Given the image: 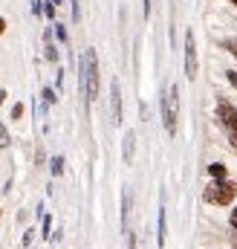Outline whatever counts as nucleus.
<instances>
[{
    "instance_id": "nucleus-23",
    "label": "nucleus",
    "mask_w": 237,
    "mask_h": 249,
    "mask_svg": "<svg viewBox=\"0 0 237 249\" xmlns=\"http://www.w3.org/2000/svg\"><path fill=\"white\" fill-rule=\"evenodd\" d=\"M142 15L151 18V0H142Z\"/></svg>"
},
{
    "instance_id": "nucleus-22",
    "label": "nucleus",
    "mask_w": 237,
    "mask_h": 249,
    "mask_svg": "<svg viewBox=\"0 0 237 249\" xmlns=\"http://www.w3.org/2000/svg\"><path fill=\"white\" fill-rule=\"evenodd\" d=\"M32 235H35V229H29V232L23 235V247H32Z\"/></svg>"
},
{
    "instance_id": "nucleus-21",
    "label": "nucleus",
    "mask_w": 237,
    "mask_h": 249,
    "mask_svg": "<svg viewBox=\"0 0 237 249\" xmlns=\"http://www.w3.org/2000/svg\"><path fill=\"white\" fill-rule=\"evenodd\" d=\"M20 116H23V105H15L12 107V119H20Z\"/></svg>"
},
{
    "instance_id": "nucleus-20",
    "label": "nucleus",
    "mask_w": 237,
    "mask_h": 249,
    "mask_svg": "<svg viewBox=\"0 0 237 249\" xmlns=\"http://www.w3.org/2000/svg\"><path fill=\"white\" fill-rule=\"evenodd\" d=\"M226 78H229V84L237 90V70H229V72H226Z\"/></svg>"
},
{
    "instance_id": "nucleus-29",
    "label": "nucleus",
    "mask_w": 237,
    "mask_h": 249,
    "mask_svg": "<svg viewBox=\"0 0 237 249\" xmlns=\"http://www.w3.org/2000/svg\"><path fill=\"white\" fill-rule=\"evenodd\" d=\"M232 3H235V6H237V0H232Z\"/></svg>"
},
{
    "instance_id": "nucleus-18",
    "label": "nucleus",
    "mask_w": 237,
    "mask_h": 249,
    "mask_svg": "<svg viewBox=\"0 0 237 249\" xmlns=\"http://www.w3.org/2000/svg\"><path fill=\"white\" fill-rule=\"evenodd\" d=\"M44 12V0H32V15H41Z\"/></svg>"
},
{
    "instance_id": "nucleus-9",
    "label": "nucleus",
    "mask_w": 237,
    "mask_h": 249,
    "mask_svg": "<svg viewBox=\"0 0 237 249\" xmlns=\"http://www.w3.org/2000/svg\"><path fill=\"white\" fill-rule=\"evenodd\" d=\"M165 238H168V223H165V209H159V223H156V244L165 247Z\"/></svg>"
},
{
    "instance_id": "nucleus-15",
    "label": "nucleus",
    "mask_w": 237,
    "mask_h": 249,
    "mask_svg": "<svg viewBox=\"0 0 237 249\" xmlns=\"http://www.w3.org/2000/svg\"><path fill=\"white\" fill-rule=\"evenodd\" d=\"M50 232H52V217H50V214H44V238H52Z\"/></svg>"
},
{
    "instance_id": "nucleus-17",
    "label": "nucleus",
    "mask_w": 237,
    "mask_h": 249,
    "mask_svg": "<svg viewBox=\"0 0 237 249\" xmlns=\"http://www.w3.org/2000/svg\"><path fill=\"white\" fill-rule=\"evenodd\" d=\"M72 20H75V23L81 20V6H78V0H72Z\"/></svg>"
},
{
    "instance_id": "nucleus-2",
    "label": "nucleus",
    "mask_w": 237,
    "mask_h": 249,
    "mask_svg": "<svg viewBox=\"0 0 237 249\" xmlns=\"http://www.w3.org/2000/svg\"><path fill=\"white\" fill-rule=\"evenodd\" d=\"M177 116H179V87L171 84L162 96V124H165L168 136L177 133Z\"/></svg>"
},
{
    "instance_id": "nucleus-10",
    "label": "nucleus",
    "mask_w": 237,
    "mask_h": 249,
    "mask_svg": "<svg viewBox=\"0 0 237 249\" xmlns=\"http://www.w3.org/2000/svg\"><path fill=\"white\" fill-rule=\"evenodd\" d=\"M208 174H211L214 180H226V165H223V162H211V165H208Z\"/></svg>"
},
{
    "instance_id": "nucleus-19",
    "label": "nucleus",
    "mask_w": 237,
    "mask_h": 249,
    "mask_svg": "<svg viewBox=\"0 0 237 249\" xmlns=\"http://www.w3.org/2000/svg\"><path fill=\"white\" fill-rule=\"evenodd\" d=\"M223 47H226V50H229V53L237 58V41H223Z\"/></svg>"
},
{
    "instance_id": "nucleus-24",
    "label": "nucleus",
    "mask_w": 237,
    "mask_h": 249,
    "mask_svg": "<svg viewBox=\"0 0 237 249\" xmlns=\"http://www.w3.org/2000/svg\"><path fill=\"white\" fill-rule=\"evenodd\" d=\"M127 249H136V235L133 232H127Z\"/></svg>"
},
{
    "instance_id": "nucleus-14",
    "label": "nucleus",
    "mask_w": 237,
    "mask_h": 249,
    "mask_svg": "<svg viewBox=\"0 0 237 249\" xmlns=\"http://www.w3.org/2000/svg\"><path fill=\"white\" fill-rule=\"evenodd\" d=\"M55 9H58V6H55V3H47V0H44V15H47V18H50V20H52V18H55Z\"/></svg>"
},
{
    "instance_id": "nucleus-7",
    "label": "nucleus",
    "mask_w": 237,
    "mask_h": 249,
    "mask_svg": "<svg viewBox=\"0 0 237 249\" xmlns=\"http://www.w3.org/2000/svg\"><path fill=\"white\" fill-rule=\"evenodd\" d=\"M133 151H136V133H133V130H127V133H124V148H121V157H124V162H127V165L133 162Z\"/></svg>"
},
{
    "instance_id": "nucleus-1",
    "label": "nucleus",
    "mask_w": 237,
    "mask_h": 249,
    "mask_svg": "<svg viewBox=\"0 0 237 249\" xmlns=\"http://www.w3.org/2000/svg\"><path fill=\"white\" fill-rule=\"evenodd\" d=\"M78 84H81V93L87 96V102L99 99V55H96V50H84V55L78 58Z\"/></svg>"
},
{
    "instance_id": "nucleus-3",
    "label": "nucleus",
    "mask_w": 237,
    "mask_h": 249,
    "mask_svg": "<svg viewBox=\"0 0 237 249\" xmlns=\"http://www.w3.org/2000/svg\"><path fill=\"white\" fill-rule=\"evenodd\" d=\"M237 197V183L232 180H217L205 188V203H214V206H229Z\"/></svg>"
},
{
    "instance_id": "nucleus-6",
    "label": "nucleus",
    "mask_w": 237,
    "mask_h": 249,
    "mask_svg": "<svg viewBox=\"0 0 237 249\" xmlns=\"http://www.w3.org/2000/svg\"><path fill=\"white\" fill-rule=\"evenodd\" d=\"M217 119L226 124V127L235 130L237 127V107H232L229 102H220V105H217Z\"/></svg>"
},
{
    "instance_id": "nucleus-13",
    "label": "nucleus",
    "mask_w": 237,
    "mask_h": 249,
    "mask_svg": "<svg viewBox=\"0 0 237 249\" xmlns=\"http://www.w3.org/2000/svg\"><path fill=\"white\" fill-rule=\"evenodd\" d=\"M9 142H12L9 139V130H6V124L0 122V148H9Z\"/></svg>"
},
{
    "instance_id": "nucleus-5",
    "label": "nucleus",
    "mask_w": 237,
    "mask_h": 249,
    "mask_svg": "<svg viewBox=\"0 0 237 249\" xmlns=\"http://www.w3.org/2000/svg\"><path fill=\"white\" fill-rule=\"evenodd\" d=\"M110 110H113V124H121V87L116 78L110 81Z\"/></svg>"
},
{
    "instance_id": "nucleus-25",
    "label": "nucleus",
    "mask_w": 237,
    "mask_h": 249,
    "mask_svg": "<svg viewBox=\"0 0 237 249\" xmlns=\"http://www.w3.org/2000/svg\"><path fill=\"white\" fill-rule=\"evenodd\" d=\"M229 142H232V145H235V148H237V127H235V130H232V136H229Z\"/></svg>"
},
{
    "instance_id": "nucleus-11",
    "label": "nucleus",
    "mask_w": 237,
    "mask_h": 249,
    "mask_svg": "<svg viewBox=\"0 0 237 249\" xmlns=\"http://www.w3.org/2000/svg\"><path fill=\"white\" fill-rule=\"evenodd\" d=\"M50 171H52V177H61L64 174V157H52L50 160Z\"/></svg>"
},
{
    "instance_id": "nucleus-12",
    "label": "nucleus",
    "mask_w": 237,
    "mask_h": 249,
    "mask_svg": "<svg viewBox=\"0 0 237 249\" xmlns=\"http://www.w3.org/2000/svg\"><path fill=\"white\" fill-rule=\"evenodd\" d=\"M41 96H44V102H47V105H55V102H58V96H55V90H52V87H44V93H41Z\"/></svg>"
},
{
    "instance_id": "nucleus-28",
    "label": "nucleus",
    "mask_w": 237,
    "mask_h": 249,
    "mask_svg": "<svg viewBox=\"0 0 237 249\" xmlns=\"http://www.w3.org/2000/svg\"><path fill=\"white\" fill-rule=\"evenodd\" d=\"M52 3H55V6H61V0H52Z\"/></svg>"
},
{
    "instance_id": "nucleus-8",
    "label": "nucleus",
    "mask_w": 237,
    "mask_h": 249,
    "mask_svg": "<svg viewBox=\"0 0 237 249\" xmlns=\"http://www.w3.org/2000/svg\"><path fill=\"white\" fill-rule=\"evenodd\" d=\"M127 217H130V191H121V232L127 235Z\"/></svg>"
},
{
    "instance_id": "nucleus-27",
    "label": "nucleus",
    "mask_w": 237,
    "mask_h": 249,
    "mask_svg": "<svg viewBox=\"0 0 237 249\" xmlns=\"http://www.w3.org/2000/svg\"><path fill=\"white\" fill-rule=\"evenodd\" d=\"M3 32H6V20L0 18V35H3Z\"/></svg>"
},
{
    "instance_id": "nucleus-26",
    "label": "nucleus",
    "mask_w": 237,
    "mask_h": 249,
    "mask_svg": "<svg viewBox=\"0 0 237 249\" xmlns=\"http://www.w3.org/2000/svg\"><path fill=\"white\" fill-rule=\"evenodd\" d=\"M232 229H237V209L232 212Z\"/></svg>"
},
{
    "instance_id": "nucleus-16",
    "label": "nucleus",
    "mask_w": 237,
    "mask_h": 249,
    "mask_svg": "<svg viewBox=\"0 0 237 249\" xmlns=\"http://www.w3.org/2000/svg\"><path fill=\"white\" fill-rule=\"evenodd\" d=\"M55 38H58L61 44H67V29H64V23H55Z\"/></svg>"
},
{
    "instance_id": "nucleus-4",
    "label": "nucleus",
    "mask_w": 237,
    "mask_h": 249,
    "mask_svg": "<svg viewBox=\"0 0 237 249\" xmlns=\"http://www.w3.org/2000/svg\"><path fill=\"white\" fill-rule=\"evenodd\" d=\"M197 70H200L197 67V41H194V32L188 29L185 32V75L194 81L197 78Z\"/></svg>"
}]
</instances>
